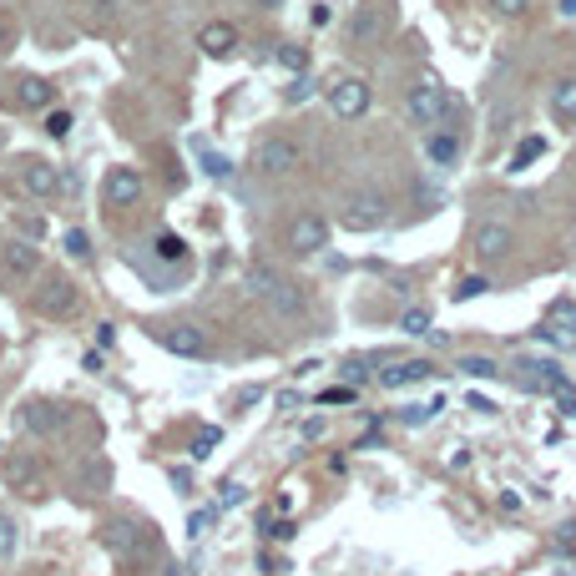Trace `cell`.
<instances>
[{
  "instance_id": "cell-34",
  "label": "cell",
  "mask_w": 576,
  "mask_h": 576,
  "mask_svg": "<svg viewBox=\"0 0 576 576\" xmlns=\"http://www.w3.org/2000/svg\"><path fill=\"white\" fill-rule=\"evenodd\" d=\"M279 61L288 66V71H304V66H308V51H304V46H279Z\"/></svg>"
},
{
  "instance_id": "cell-29",
  "label": "cell",
  "mask_w": 576,
  "mask_h": 576,
  "mask_svg": "<svg viewBox=\"0 0 576 576\" xmlns=\"http://www.w3.org/2000/svg\"><path fill=\"white\" fill-rule=\"evenodd\" d=\"M197 152H203V172H207V178H228V172H233V162H228V157L207 152V147H197Z\"/></svg>"
},
{
  "instance_id": "cell-18",
  "label": "cell",
  "mask_w": 576,
  "mask_h": 576,
  "mask_svg": "<svg viewBox=\"0 0 576 576\" xmlns=\"http://www.w3.org/2000/svg\"><path fill=\"white\" fill-rule=\"evenodd\" d=\"M51 81H41V77H26L21 81V91H15V102L26 106V112H41V106H51Z\"/></svg>"
},
{
  "instance_id": "cell-44",
  "label": "cell",
  "mask_w": 576,
  "mask_h": 576,
  "mask_svg": "<svg viewBox=\"0 0 576 576\" xmlns=\"http://www.w3.org/2000/svg\"><path fill=\"white\" fill-rule=\"evenodd\" d=\"M556 405H562V415H576V395H562Z\"/></svg>"
},
{
  "instance_id": "cell-24",
  "label": "cell",
  "mask_w": 576,
  "mask_h": 576,
  "mask_svg": "<svg viewBox=\"0 0 576 576\" xmlns=\"http://www.w3.org/2000/svg\"><path fill=\"white\" fill-rule=\"evenodd\" d=\"M546 152V137H526L521 147H516V157H511V172H521V167H531L536 157Z\"/></svg>"
},
{
  "instance_id": "cell-23",
  "label": "cell",
  "mask_w": 576,
  "mask_h": 576,
  "mask_svg": "<svg viewBox=\"0 0 576 576\" xmlns=\"http://www.w3.org/2000/svg\"><path fill=\"white\" fill-rule=\"evenodd\" d=\"M461 370L471 374V379H496L500 364H496V359H486V354H465V359H461Z\"/></svg>"
},
{
  "instance_id": "cell-38",
  "label": "cell",
  "mask_w": 576,
  "mask_h": 576,
  "mask_svg": "<svg viewBox=\"0 0 576 576\" xmlns=\"http://www.w3.org/2000/svg\"><path fill=\"white\" fill-rule=\"evenodd\" d=\"M349 31H354L359 41H364V36H374V15H354V21H349Z\"/></svg>"
},
{
  "instance_id": "cell-4",
  "label": "cell",
  "mask_w": 576,
  "mask_h": 576,
  "mask_svg": "<svg viewBox=\"0 0 576 576\" xmlns=\"http://www.w3.org/2000/svg\"><path fill=\"white\" fill-rule=\"evenodd\" d=\"M147 531H152V526H137V521H127V516H116V521L102 526V546L112 551L116 562H132V556H142V551L152 546Z\"/></svg>"
},
{
  "instance_id": "cell-6",
  "label": "cell",
  "mask_w": 576,
  "mask_h": 576,
  "mask_svg": "<svg viewBox=\"0 0 576 576\" xmlns=\"http://www.w3.org/2000/svg\"><path fill=\"white\" fill-rule=\"evenodd\" d=\"M152 339L162 349H172V354H187V359H203L207 354V334L197 329V324H157Z\"/></svg>"
},
{
  "instance_id": "cell-20",
  "label": "cell",
  "mask_w": 576,
  "mask_h": 576,
  "mask_svg": "<svg viewBox=\"0 0 576 576\" xmlns=\"http://www.w3.org/2000/svg\"><path fill=\"white\" fill-rule=\"evenodd\" d=\"M455 152H461V142L450 137V132H430V137H425V157H430L435 167H450Z\"/></svg>"
},
{
  "instance_id": "cell-5",
  "label": "cell",
  "mask_w": 576,
  "mask_h": 576,
  "mask_svg": "<svg viewBox=\"0 0 576 576\" xmlns=\"http://www.w3.org/2000/svg\"><path fill=\"white\" fill-rule=\"evenodd\" d=\"M384 218H389V203L379 192H354L344 203V213H339V223L349 233H374V228H384Z\"/></svg>"
},
{
  "instance_id": "cell-36",
  "label": "cell",
  "mask_w": 576,
  "mask_h": 576,
  "mask_svg": "<svg viewBox=\"0 0 576 576\" xmlns=\"http://www.w3.org/2000/svg\"><path fill=\"white\" fill-rule=\"evenodd\" d=\"M66 253H71V258H87L91 253V243H87V233H81V228L66 233Z\"/></svg>"
},
{
  "instance_id": "cell-15",
  "label": "cell",
  "mask_w": 576,
  "mask_h": 576,
  "mask_svg": "<svg viewBox=\"0 0 576 576\" xmlns=\"http://www.w3.org/2000/svg\"><path fill=\"white\" fill-rule=\"evenodd\" d=\"M197 46H203L213 61H223V56L238 51V26H228V21H207V26L197 31Z\"/></svg>"
},
{
  "instance_id": "cell-17",
  "label": "cell",
  "mask_w": 576,
  "mask_h": 576,
  "mask_svg": "<svg viewBox=\"0 0 576 576\" xmlns=\"http://www.w3.org/2000/svg\"><path fill=\"white\" fill-rule=\"evenodd\" d=\"M506 248H511V228L506 223H486V228L475 233V253L480 258H500Z\"/></svg>"
},
{
  "instance_id": "cell-16",
  "label": "cell",
  "mask_w": 576,
  "mask_h": 576,
  "mask_svg": "<svg viewBox=\"0 0 576 576\" xmlns=\"http://www.w3.org/2000/svg\"><path fill=\"white\" fill-rule=\"evenodd\" d=\"M435 374V364L430 359H405V364H389V370H379V384L384 389H405V384H420Z\"/></svg>"
},
{
  "instance_id": "cell-32",
  "label": "cell",
  "mask_w": 576,
  "mask_h": 576,
  "mask_svg": "<svg viewBox=\"0 0 576 576\" xmlns=\"http://www.w3.org/2000/svg\"><path fill=\"white\" fill-rule=\"evenodd\" d=\"M480 294H490V283L480 279V273H471V279H461V288H455V298H480Z\"/></svg>"
},
{
  "instance_id": "cell-33",
  "label": "cell",
  "mask_w": 576,
  "mask_h": 576,
  "mask_svg": "<svg viewBox=\"0 0 576 576\" xmlns=\"http://www.w3.org/2000/svg\"><path fill=\"white\" fill-rule=\"evenodd\" d=\"M399 329L405 334H430V314H425V308H410V314L399 319Z\"/></svg>"
},
{
  "instance_id": "cell-27",
  "label": "cell",
  "mask_w": 576,
  "mask_h": 576,
  "mask_svg": "<svg viewBox=\"0 0 576 576\" xmlns=\"http://www.w3.org/2000/svg\"><path fill=\"white\" fill-rule=\"evenodd\" d=\"M248 486H238V480H223L218 486V511H233V506H243Z\"/></svg>"
},
{
  "instance_id": "cell-11",
  "label": "cell",
  "mask_w": 576,
  "mask_h": 576,
  "mask_svg": "<svg viewBox=\"0 0 576 576\" xmlns=\"http://www.w3.org/2000/svg\"><path fill=\"white\" fill-rule=\"evenodd\" d=\"M541 339H546V344H556V349H571L576 344V304H571V298H556V304H551Z\"/></svg>"
},
{
  "instance_id": "cell-30",
  "label": "cell",
  "mask_w": 576,
  "mask_h": 576,
  "mask_svg": "<svg viewBox=\"0 0 576 576\" xmlns=\"http://www.w3.org/2000/svg\"><path fill=\"white\" fill-rule=\"evenodd\" d=\"M46 137H56V142L71 137V112H51V116H46Z\"/></svg>"
},
{
  "instance_id": "cell-41",
  "label": "cell",
  "mask_w": 576,
  "mask_h": 576,
  "mask_svg": "<svg viewBox=\"0 0 576 576\" xmlns=\"http://www.w3.org/2000/svg\"><path fill=\"white\" fill-rule=\"evenodd\" d=\"M263 531H269L273 541H288V536H294V526H288V521H273V526L263 521Z\"/></svg>"
},
{
  "instance_id": "cell-35",
  "label": "cell",
  "mask_w": 576,
  "mask_h": 576,
  "mask_svg": "<svg viewBox=\"0 0 576 576\" xmlns=\"http://www.w3.org/2000/svg\"><path fill=\"white\" fill-rule=\"evenodd\" d=\"M11 551H15V521L11 516H0V562H5Z\"/></svg>"
},
{
  "instance_id": "cell-31",
  "label": "cell",
  "mask_w": 576,
  "mask_h": 576,
  "mask_svg": "<svg viewBox=\"0 0 576 576\" xmlns=\"http://www.w3.org/2000/svg\"><path fill=\"white\" fill-rule=\"evenodd\" d=\"M308 96H314V81H308V77H298V81H288V91H283V102H288V106H298V102H308Z\"/></svg>"
},
{
  "instance_id": "cell-13",
  "label": "cell",
  "mask_w": 576,
  "mask_h": 576,
  "mask_svg": "<svg viewBox=\"0 0 576 576\" xmlns=\"http://www.w3.org/2000/svg\"><path fill=\"white\" fill-rule=\"evenodd\" d=\"M36 308L46 319H66V314H77V288L66 279H51L46 288H36Z\"/></svg>"
},
{
  "instance_id": "cell-10",
  "label": "cell",
  "mask_w": 576,
  "mask_h": 576,
  "mask_svg": "<svg viewBox=\"0 0 576 576\" xmlns=\"http://www.w3.org/2000/svg\"><path fill=\"white\" fill-rule=\"evenodd\" d=\"M288 248H294V253H324V248H329V223H324L319 213H298V218L288 223Z\"/></svg>"
},
{
  "instance_id": "cell-26",
  "label": "cell",
  "mask_w": 576,
  "mask_h": 576,
  "mask_svg": "<svg viewBox=\"0 0 576 576\" xmlns=\"http://www.w3.org/2000/svg\"><path fill=\"white\" fill-rule=\"evenodd\" d=\"M157 258H167V263H182V258H187V243H182L178 233H162V238H157Z\"/></svg>"
},
{
  "instance_id": "cell-12",
  "label": "cell",
  "mask_w": 576,
  "mask_h": 576,
  "mask_svg": "<svg viewBox=\"0 0 576 576\" xmlns=\"http://www.w3.org/2000/svg\"><path fill=\"white\" fill-rule=\"evenodd\" d=\"M61 420H66V415L56 410V405H46V399H31V405H21V410H15V425H21V430H31V435H56V430H61Z\"/></svg>"
},
{
  "instance_id": "cell-28",
  "label": "cell",
  "mask_w": 576,
  "mask_h": 576,
  "mask_svg": "<svg viewBox=\"0 0 576 576\" xmlns=\"http://www.w3.org/2000/svg\"><path fill=\"white\" fill-rule=\"evenodd\" d=\"M218 430H213V425H203V430H197V440H192V455H197V461H207V455H213V450H218Z\"/></svg>"
},
{
  "instance_id": "cell-1",
  "label": "cell",
  "mask_w": 576,
  "mask_h": 576,
  "mask_svg": "<svg viewBox=\"0 0 576 576\" xmlns=\"http://www.w3.org/2000/svg\"><path fill=\"white\" fill-rule=\"evenodd\" d=\"M248 288H253V298H263V304L279 308V314H304V288H298L294 279H283L279 269L253 263V269H248Z\"/></svg>"
},
{
  "instance_id": "cell-21",
  "label": "cell",
  "mask_w": 576,
  "mask_h": 576,
  "mask_svg": "<svg viewBox=\"0 0 576 576\" xmlns=\"http://www.w3.org/2000/svg\"><path fill=\"white\" fill-rule=\"evenodd\" d=\"M5 269H11L15 279L36 273V248H31V243H11V248H5Z\"/></svg>"
},
{
  "instance_id": "cell-43",
  "label": "cell",
  "mask_w": 576,
  "mask_h": 576,
  "mask_svg": "<svg viewBox=\"0 0 576 576\" xmlns=\"http://www.w3.org/2000/svg\"><path fill=\"white\" fill-rule=\"evenodd\" d=\"M96 344H102V349L116 344V329H112V324H102V329H96Z\"/></svg>"
},
{
  "instance_id": "cell-3",
  "label": "cell",
  "mask_w": 576,
  "mask_h": 576,
  "mask_svg": "<svg viewBox=\"0 0 576 576\" xmlns=\"http://www.w3.org/2000/svg\"><path fill=\"white\" fill-rule=\"evenodd\" d=\"M405 106H410V116L420 122V127H445L450 112H455V96H450L435 77H425V81H415V87H410Z\"/></svg>"
},
{
  "instance_id": "cell-45",
  "label": "cell",
  "mask_w": 576,
  "mask_h": 576,
  "mask_svg": "<svg viewBox=\"0 0 576 576\" xmlns=\"http://www.w3.org/2000/svg\"><path fill=\"white\" fill-rule=\"evenodd\" d=\"M562 15H576V0H562Z\"/></svg>"
},
{
  "instance_id": "cell-42",
  "label": "cell",
  "mask_w": 576,
  "mask_h": 576,
  "mask_svg": "<svg viewBox=\"0 0 576 576\" xmlns=\"http://www.w3.org/2000/svg\"><path fill=\"white\" fill-rule=\"evenodd\" d=\"M344 399H354V389H324L319 405H344Z\"/></svg>"
},
{
  "instance_id": "cell-39",
  "label": "cell",
  "mask_w": 576,
  "mask_h": 576,
  "mask_svg": "<svg viewBox=\"0 0 576 576\" xmlns=\"http://www.w3.org/2000/svg\"><path fill=\"white\" fill-rule=\"evenodd\" d=\"M5 471H11V480H31V475H36V465H31V461H11Z\"/></svg>"
},
{
  "instance_id": "cell-14",
  "label": "cell",
  "mask_w": 576,
  "mask_h": 576,
  "mask_svg": "<svg viewBox=\"0 0 576 576\" xmlns=\"http://www.w3.org/2000/svg\"><path fill=\"white\" fill-rule=\"evenodd\" d=\"M21 187H26L31 197H51V192H61V172H56L51 162L31 157V162H21Z\"/></svg>"
},
{
  "instance_id": "cell-8",
  "label": "cell",
  "mask_w": 576,
  "mask_h": 576,
  "mask_svg": "<svg viewBox=\"0 0 576 576\" xmlns=\"http://www.w3.org/2000/svg\"><path fill=\"white\" fill-rule=\"evenodd\" d=\"M258 167H263V172H273V178L298 172V167H304V147H298L294 137H269L263 147H258Z\"/></svg>"
},
{
  "instance_id": "cell-19",
  "label": "cell",
  "mask_w": 576,
  "mask_h": 576,
  "mask_svg": "<svg viewBox=\"0 0 576 576\" xmlns=\"http://www.w3.org/2000/svg\"><path fill=\"white\" fill-rule=\"evenodd\" d=\"M551 116L576 122V77H566V81H556V87H551Z\"/></svg>"
},
{
  "instance_id": "cell-7",
  "label": "cell",
  "mask_w": 576,
  "mask_h": 576,
  "mask_svg": "<svg viewBox=\"0 0 576 576\" xmlns=\"http://www.w3.org/2000/svg\"><path fill=\"white\" fill-rule=\"evenodd\" d=\"M142 172L137 167H106V178H102V203L106 207H132L142 197Z\"/></svg>"
},
{
  "instance_id": "cell-2",
  "label": "cell",
  "mask_w": 576,
  "mask_h": 576,
  "mask_svg": "<svg viewBox=\"0 0 576 576\" xmlns=\"http://www.w3.org/2000/svg\"><path fill=\"white\" fill-rule=\"evenodd\" d=\"M511 379L521 384V389H531V395H571V379H566V370L556 364V359H511Z\"/></svg>"
},
{
  "instance_id": "cell-40",
  "label": "cell",
  "mask_w": 576,
  "mask_h": 576,
  "mask_svg": "<svg viewBox=\"0 0 576 576\" xmlns=\"http://www.w3.org/2000/svg\"><path fill=\"white\" fill-rule=\"evenodd\" d=\"M490 5H496L500 15H521L526 5H531V0H490Z\"/></svg>"
},
{
  "instance_id": "cell-37",
  "label": "cell",
  "mask_w": 576,
  "mask_h": 576,
  "mask_svg": "<svg viewBox=\"0 0 576 576\" xmlns=\"http://www.w3.org/2000/svg\"><path fill=\"white\" fill-rule=\"evenodd\" d=\"M344 379H349V389H354V384H364V379H370V364H364V359H349V364H344Z\"/></svg>"
},
{
  "instance_id": "cell-25",
  "label": "cell",
  "mask_w": 576,
  "mask_h": 576,
  "mask_svg": "<svg viewBox=\"0 0 576 576\" xmlns=\"http://www.w3.org/2000/svg\"><path fill=\"white\" fill-rule=\"evenodd\" d=\"M213 521H218V506H207V511H192V516H187V536L203 541L207 531H213Z\"/></svg>"
},
{
  "instance_id": "cell-22",
  "label": "cell",
  "mask_w": 576,
  "mask_h": 576,
  "mask_svg": "<svg viewBox=\"0 0 576 576\" xmlns=\"http://www.w3.org/2000/svg\"><path fill=\"white\" fill-rule=\"evenodd\" d=\"M440 410H445V399H430V405H405V410H399L395 420H399V425H410V430H415V425H430Z\"/></svg>"
},
{
  "instance_id": "cell-9",
  "label": "cell",
  "mask_w": 576,
  "mask_h": 576,
  "mask_svg": "<svg viewBox=\"0 0 576 576\" xmlns=\"http://www.w3.org/2000/svg\"><path fill=\"white\" fill-rule=\"evenodd\" d=\"M329 106H334V116L354 122V116L370 112V87H364L359 77H339V81L329 87Z\"/></svg>"
}]
</instances>
